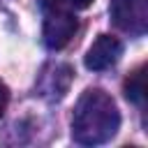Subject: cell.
<instances>
[{
	"mask_svg": "<svg viewBox=\"0 0 148 148\" xmlns=\"http://www.w3.org/2000/svg\"><path fill=\"white\" fill-rule=\"evenodd\" d=\"M120 127V111L109 92L88 88L76 99L72 113V136L81 146H99L116 136Z\"/></svg>",
	"mask_w": 148,
	"mask_h": 148,
	"instance_id": "cell-1",
	"label": "cell"
},
{
	"mask_svg": "<svg viewBox=\"0 0 148 148\" xmlns=\"http://www.w3.org/2000/svg\"><path fill=\"white\" fill-rule=\"evenodd\" d=\"M109 14L113 25L123 32L139 37L148 30V0H111Z\"/></svg>",
	"mask_w": 148,
	"mask_h": 148,
	"instance_id": "cell-2",
	"label": "cell"
},
{
	"mask_svg": "<svg viewBox=\"0 0 148 148\" xmlns=\"http://www.w3.org/2000/svg\"><path fill=\"white\" fill-rule=\"evenodd\" d=\"M76 30H79V21L69 9H51V12H46L44 25H42L44 46L51 49V51H60L72 42Z\"/></svg>",
	"mask_w": 148,
	"mask_h": 148,
	"instance_id": "cell-3",
	"label": "cell"
},
{
	"mask_svg": "<svg viewBox=\"0 0 148 148\" xmlns=\"http://www.w3.org/2000/svg\"><path fill=\"white\" fill-rule=\"evenodd\" d=\"M123 56V42L113 35H99L90 49L86 51V67L92 72H104L109 67H113L118 62V58Z\"/></svg>",
	"mask_w": 148,
	"mask_h": 148,
	"instance_id": "cell-4",
	"label": "cell"
},
{
	"mask_svg": "<svg viewBox=\"0 0 148 148\" xmlns=\"http://www.w3.org/2000/svg\"><path fill=\"white\" fill-rule=\"evenodd\" d=\"M69 81H72V69L67 65H49L44 72H42V79H39V90L44 97L49 99H60L67 88H69Z\"/></svg>",
	"mask_w": 148,
	"mask_h": 148,
	"instance_id": "cell-5",
	"label": "cell"
},
{
	"mask_svg": "<svg viewBox=\"0 0 148 148\" xmlns=\"http://www.w3.org/2000/svg\"><path fill=\"white\" fill-rule=\"evenodd\" d=\"M123 90H125V97H127L130 102L143 104V99H146V67H143V65H141L139 69H134V72L125 79Z\"/></svg>",
	"mask_w": 148,
	"mask_h": 148,
	"instance_id": "cell-6",
	"label": "cell"
},
{
	"mask_svg": "<svg viewBox=\"0 0 148 148\" xmlns=\"http://www.w3.org/2000/svg\"><path fill=\"white\" fill-rule=\"evenodd\" d=\"M42 9L51 12V9H69V7H67V0H42Z\"/></svg>",
	"mask_w": 148,
	"mask_h": 148,
	"instance_id": "cell-7",
	"label": "cell"
},
{
	"mask_svg": "<svg viewBox=\"0 0 148 148\" xmlns=\"http://www.w3.org/2000/svg\"><path fill=\"white\" fill-rule=\"evenodd\" d=\"M7 102H9V90H7V86L0 81V118H2L5 109H7Z\"/></svg>",
	"mask_w": 148,
	"mask_h": 148,
	"instance_id": "cell-8",
	"label": "cell"
},
{
	"mask_svg": "<svg viewBox=\"0 0 148 148\" xmlns=\"http://www.w3.org/2000/svg\"><path fill=\"white\" fill-rule=\"evenodd\" d=\"M90 2L92 0H67V7H72V9H86Z\"/></svg>",
	"mask_w": 148,
	"mask_h": 148,
	"instance_id": "cell-9",
	"label": "cell"
}]
</instances>
